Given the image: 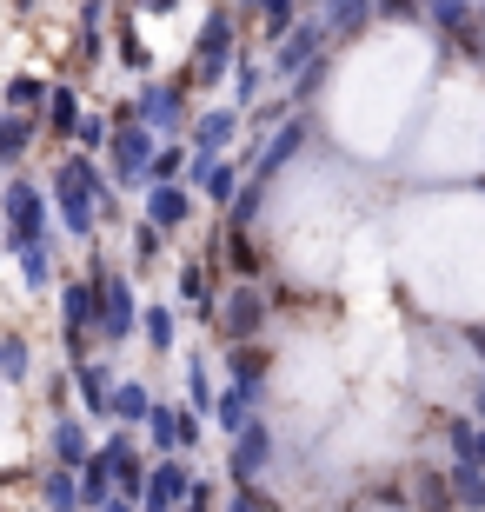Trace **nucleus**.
I'll list each match as a JSON object with an SVG mask.
<instances>
[{
	"mask_svg": "<svg viewBox=\"0 0 485 512\" xmlns=\"http://www.w3.org/2000/svg\"><path fill=\"white\" fill-rule=\"evenodd\" d=\"M220 54H226V14H213L200 34V67H220Z\"/></svg>",
	"mask_w": 485,
	"mask_h": 512,
	"instance_id": "f257e3e1",
	"label": "nucleus"
},
{
	"mask_svg": "<svg viewBox=\"0 0 485 512\" xmlns=\"http://www.w3.org/2000/svg\"><path fill=\"white\" fill-rule=\"evenodd\" d=\"M0 153H20V120H0Z\"/></svg>",
	"mask_w": 485,
	"mask_h": 512,
	"instance_id": "f03ea898",
	"label": "nucleus"
}]
</instances>
